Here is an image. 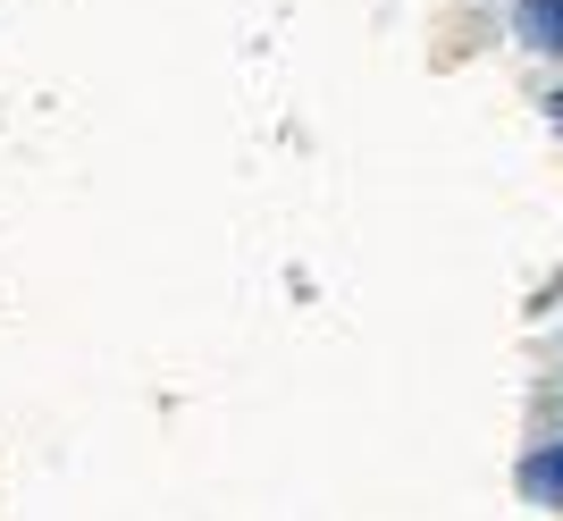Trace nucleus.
Masks as SVG:
<instances>
[{
    "instance_id": "nucleus-1",
    "label": "nucleus",
    "mask_w": 563,
    "mask_h": 521,
    "mask_svg": "<svg viewBox=\"0 0 563 521\" xmlns=\"http://www.w3.org/2000/svg\"><path fill=\"white\" fill-rule=\"evenodd\" d=\"M521 34L539 51H563V0H521Z\"/></svg>"
},
{
    "instance_id": "nucleus-2",
    "label": "nucleus",
    "mask_w": 563,
    "mask_h": 521,
    "mask_svg": "<svg viewBox=\"0 0 563 521\" xmlns=\"http://www.w3.org/2000/svg\"><path fill=\"white\" fill-rule=\"evenodd\" d=\"M530 488H547V497H563V454H547L539 472H530Z\"/></svg>"
}]
</instances>
